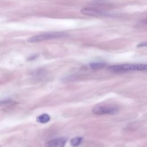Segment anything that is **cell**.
<instances>
[{"label": "cell", "instance_id": "cell-10", "mask_svg": "<svg viewBox=\"0 0 147 147\" xmlns=\"http://www.w3.org/2000/svg\"><path fill=\"white\" fill-rule=\"evenodd\" d=\"M0 147H1V146H0Z\"/></svg>", "mask_w": 147, "mask_h": 147}, {"label": "cell", "instance_id": "cell-3", "mask_svg": "<svg viewBox=\"0 0 147 147\" xmlns=\"http://www.w3.org/2000/svg\"><path fill=\"white\" fill-rule=\"evenodd\" d=\"M93 113L97 115L110 114L114 115L118 112L117 107L111 105H99L95 106L92 109Z\"/></svg>", "mask_w": 147, "mask_h": 147}, {"label": "cell", "instance_id": "cell-2", "mask_svg": "<svg viewBox=\"0 0 147 147\" xmlns=\"http://www.w3.org/2000/svg\"><path fill=\"white\" fill-rule=\"evenodd\" d=\"M109 69L112 72H123L129 71H145L147 70L146 64H124L110 66Z\"/></svg>", "mask_w": 147, "mask_h": 147}, {"label": "cell", "instance_id": "cell-6", "mask_svg": "<svg viewBox=\"0 0 147 147\" xmlns=\"http://www.w3.org/2000/svg\"><path fill=\"white\" fill-rule=\"evenodd\" d=\"M50 120V116L47 114H42L39 115L37 118L36 121L41 123H45L49 122Z\"/></svg>", "mask_w": 147, "mask_h": 147}, {"label": "cell", "instance_id": "cell-5", "mask_svg": "<svg viewBox=\"0 0 147 147\" xmlns=\"http://www.w3.org/2000/svg\"><path fill=\"white\" fill-rule=\"evenodd\" d=\"M66 142L65 138H58L47 142L45 147H64Z\"/></svg>", "mask_w": 147, "mask_h": 147}, {"label": "cell", "instance_id": "cell-8", "mask_svg": "<svg viewBox=\"0 0 147 147\" xmlns=\"http://www.w3.org/2000/svg\"><path fill=\"white\" fill-rule=\"evenodd\" d=\"M82 141V138L80 137H74L71 140V145L73 147L78 146V145H80Z\"/></svg>", "mask_w": 147, "mask_h": 147}, {"label": "cell", "instance_id": "cell-7", "mask_svg": "<svg viewBox=\"0 0 147 147\" xmlns=\"http://www.w3.org/2000/svg\"><path fill=\"white\" fill-rule=\"evenodd\" d=\"M89 65L91 69L96 70L103 68L106 65V63L104 62H92Z\"/></svg>", "mask_w": 147, "mask_h": 147}, {"label": "cell", "instance_id": "cell-1", "mask_svg": "<svg viewBox=\"0 0 147 147\" xmlns=\"http://www.w3.org/2000/svg\"><path fill=\"white\" fill-rule=\"evenodd\" d=\"M67 36V34L61 32H50L44 33L33 36L29 38L28 41L30 42H37L45 41L48 40L59 38Z\"/></svg>", "mask_w": 147, "mask_h": 147}, {"label": "cell", "instance_id": "cell-4", "mask_svg": "<svg viewBox=\"0 0 147 147\" xmlns=\"http://www.w3.org/2000/svg\"><path fill=\"white\" fill-rule=\"evenodd\" d=\"M81 12L85 15L92 17H100L105 15L103 11L95 7H84L82 9Z\"/></svg>", "mask_w": 147, "mask_h": 147}, {"label": "cell", "instance_id": "cell-9", "mask_svg": "<svg viewBox=\"0 0 147 147\" xmlns=\"http://www.w3.org/2000/svg\"><path fill=\"white\" fill-rule=\"evenodd\" d=\"M137 47L141 48V47H147V41L141 42L137 45Z\"/></svg>", "mask_w": 147, "mask_h": 147}]
</instances>
